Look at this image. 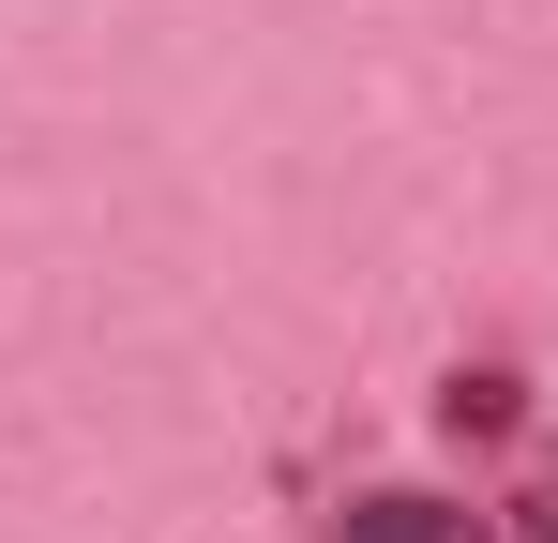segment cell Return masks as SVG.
Returning a JSON list of instances; mask_svg holds the SVG:
<instances>
[{"label": "cell", "mask_w": 558, "mask_h": 543, "mask_svg": "<svg viewBox=\"0 0 558 543\" xmlns=\"http://www.w3.org/2000/svg\"><path fill=\"white\" fill-rule=\"evenodd\" d=\"M438 423H453V438H513V423H529V377H513V362H453V377H438Z\"/></svg>", "instance_id": "1"}, {"label": "cell", "mask_w": 558, "mask_h": 543, "mask_svg": "<svg viewBox=\"0 0 558 543\" xmlns=\"http://www.w3.org/2000/svg\"><path fill=\"white\" fill-rule=\"evenodd\" d=\"M348 543H483L468 514H438V498H363L348 514Z\"/></svg>", "instance_id": "2"}]
</instances>
